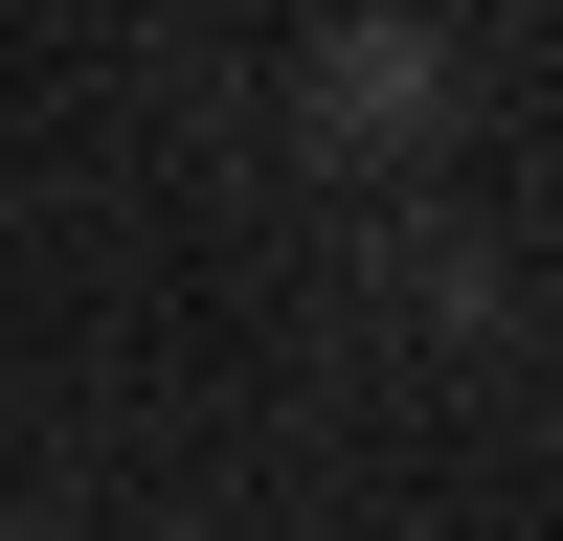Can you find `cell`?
<instances>
[{"label":"cell","mask_w":563,"mask_h":541,"mask_svg":"<svg viewBox=\"0 0 563 541\" xmlns=\"http://www.w3.org/2000/svg\"><path fill=\"white\" fill-rule=\"evenodd\" d=\"M294 113H316V158H429L451 135V23H316Z\"/></svg>","instance_id":"cell-1"}]
</instances>
